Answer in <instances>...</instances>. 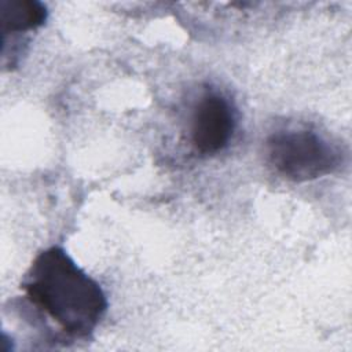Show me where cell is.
<instances>
[{
	"label": "cell",
	"mask_w": 352,
	"mask_h": 352,
	"mask_svg": "<svg viewBox=\"0 0 352 352\" xmlns=\"http://www.w3.org/2000/svg\"><path fill=\"white\" fill-rule=\"evenodd\" d=\"M21 287L34 307L73 338L91 337L109 307L100 285L60 246L36 256Z\"/></svg>",
	"instance_id": "6da1fadb"
},
{
	"label": "cell",
	"mask_w": 352,
	"mask_h": 352,
	"mask_svg": "<svg viewBox=\"0 0 352 352\" xmlns=\"http://www.w3.org/2000/svg\"><path fill=\"white\" fill-rule=\"evenodd\" d=\"M271 165L293 182H309L333 173L342 162V154L326 138L307 128L274 132L267 139Z\"/></svg>",
	"instance_id": "7a4b0ae2"
},
{
	"label": "cell",
	"mask_w": 352,
	"mask_h": 352,
	"mask_svg": "<svg viewBox=\"0 0 352 352\" xmlns=\"http://www.w3.org/2000/svg\"><path fill=\"white\" fill-rule=\"evenodd\" d=\"M236 125L231 102L214 91L205 92L194 106L190 122L192 147L204 155H212L228 146Z\"/></svg>",
	"instance_id": "3957f363"
},
{
	"label": "cell",
	"mask_w": 352,
	"mask_h": 352,
	"mask_svg": "<svg viewBox=\"0 0 352 352\" xmlns=\"http://www.w3.org/2000/svg\"><path fill=\"white\" fill-rule=\"evenodd\" d=\"M47 7L36 0H1L0 22L4 36L40 28L47 21Z\"/></svg>",
	"instance_id": "277c9868"
}]
</instances>
